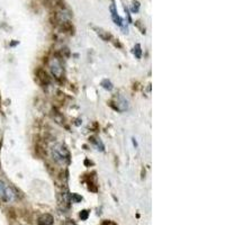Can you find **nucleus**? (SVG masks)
<instances>
[{
  "mask_svg": "<svg viewBox=\"0 0 225 225\" xmlns=\"http://www.w3.org/2000/svg\"><path fill=\"white\" fill-rule=\"evenodd\" d=\"M0 199L4 201H12L14 199L12 190L2 181H0Z\"/></svg>",
  "mask_w": 225,
  "mask_h": 225,
  "instance_id": "3",
  "label": "nucleus"
},
{
  "mask_svg": "<svg viewBox=\"0 0 225 225\" xmlns=\"http://www.w3.org/2000/svg\"><path fill=\"white\" fill-rule=\"evenodd\" d=\"M101 86H103L105 89H107V90H111V89H113V84H111V82L109 80H104L103 82H101Z\"/></svg>",
  "mask_w": 225,
  "mask_h": 225,
  "instance_id": "10",
  "label": "nucleus"
},
{
  "mask_svg": "<svg viewBox=\"0 0 225 225\" xmlns=\"http://www.w3.org/2000/svg\"><path fill=\"white\" fill-rule=\"evenodd\" d=\"M53 216L50 214H44L38 218V225H52L53 224Z\"/></svg>",
  "mask_w": 225,
  "mask_h": 225,
  "instance_id": "6",
  "label": "nucleus"
},
{
  "mask_svg": "<svg viewBox=\"0 0 225 225\" xmlns=\"http://www.w3.org/2000/svg\"><path fill=\"white\" fill-rule=\"evenodd\" d=\"M133 144H134L135 146H137V143H136V141H135L134 138H133Z\"/></svg>",
  "mask_w": 225,
  "mask_h": 225,
  "instance_id": "14",
  "label": "nucleus"
},
{
  "mask_svg": "<svg viewBox=\"0 0 225 225\" xmlns=\"http://www.w3.org/2000/svg\"><path fill=\"white\" fill-rule=\"evenodd\" d=\"M127 100L124 97H122V96H118L117 98H116V109L119 111H124L127 109Z\"/></svg>",
  "mask_w": 225,
  "mask_h": 225,
  "instance_id": "4",
  "label": "nucleus"
},
{
  "mask_svg": "<svg viewBox=\"0 0 225 225\" xmlns=\"http://www.w3.org/2000/svg\"><path fill=\"white\" fill-rule=\"evenodd\" d=\"M50 69H51L52 74L55 77L56 79H60L62 74H63V67H62V63L60 59L58 58H53L50 62Z\"/></svg>",
  "mask_w": 225,
  "mask_h": 225,
  "instance_id": "2",
  "label": "nucleus"
},
{
  "mask_svg": "<svg viewBox=\"0 0 225 225\" xmlns=\"http://www.w3.org/2000/svg\"><path fill=\"white\" fill-rule=\"evenodd\" d=\"M88 216H89V212H88V210H82V212L80 213V218H81L82 221H86L88 218Z\"/></svg>",
  "mask_w": 225,
  "mask_h": 225,
  "instance_id": "12",
  "label": "nucleus"
},
{
  "mask_svg": "<svg viewBox=\"0 0 225 225\" xmlns=\"http://www.w3.org/2000/svg\"><path fill=\"white\" fill-rule=\"evenodd\" d=\"M96 31H97V34H98L103 40H105V41H108L109 38H111V35L108 34L107 32H105V31H103L101 28H95Z\"/></svg>",
  "mask_w": 225,
  "mask_h": 225,
  "instance_id": "7",
  "label": "nucleus"
},
{
  "mask_svg": "<svg viewBox=\"0 0 225 225\" xmlns=\"http://www.w3.org/2000/svg\"><path fill=\"white\" fill-rule=\"evenodd\" d=\"M91 142H92L96 146H97V149H98V150L104 151V144L101 143V141H100V140H98V138H95V137H91Z\"/></svg>",
  "mask_w": 225,
  "mask_h": 225,
  "instance_id": "8",
  "label": "nucleus"
},
{
  "mask_svg": "<svg viewBox=\"0 0 225 225\" xmlns=\"http://www.w3.org/2000/svg\"><path fill=\"white\" fill-rule=\"evenodd\" d=\"M111 18L114 20V23L118 26H122L123 25V19L121 18V16L118 15V12L116 10V7H115L114 4L111 5Z\"/></svg>",
  "mask_w": 225,
  "mask_h": 225,
  "instance_id": "5",
  "label": "nucleus"
},
{
  "mask_svg": "<svg viewBox=\"0 0 225 225\" xmlns=\"http://www.w3.org/2000/svg\"><path fill=\"white\" fill-rule=\"evenodd\" d=\"M82 200V197L78 194H72L71 195V201L72 203H80Z\"/></svg>",
  "mask_w": 225,
  "mask_h": 225,
  "instance_id": "11",
  "label": "nucleus"
},
{
  "mask_svg": "<svg viewBox=\"0 0 225 225\" xmlns=\"http://www.w3.org/2000/svg\"><path fill=\"white\" fill-rule=\"evenodd\" d=\"M134 54L135 56L137 58V59H141V55H142V50H141V46H140V44H136L134 48Z\"/></svg>",
  "mask_w": 225,
  "mask_h": 225,
  "instance_id": "9",
  "label": "nucleus"
},
{
  "mask_svg": "<svg viewBox=\"0 0 225 225\" xmlns=\"http://www.w3.org/2000/svg\"><path fill=\"white\" fill-rule=\"evenodd\" d=\"M138 8H140V4L138 1H133V7H132V12H137Z\"/></svg>",
  "mask_w": 225,
  "mask_h": 225,
  "instance_id": "13",
  "label": "nucleus"
},
{
  "mask_svg": "<svg viewBox=\"0 0 225 225\" xmlns=\"http://www.w3.org/2000/svg\"><path fill=\"white\" fill-rule=\"evenodd\" d=\"M52 157L56 162H59L61 164H65L70 160V153L65 149V146H63L62 144H56V145L53 146Z\"/></svg>",
  "mask_w": 225,
  "mask_h": 225,
  "instance_id": "1",
  "label": "nucleus"
}]
</instances>
